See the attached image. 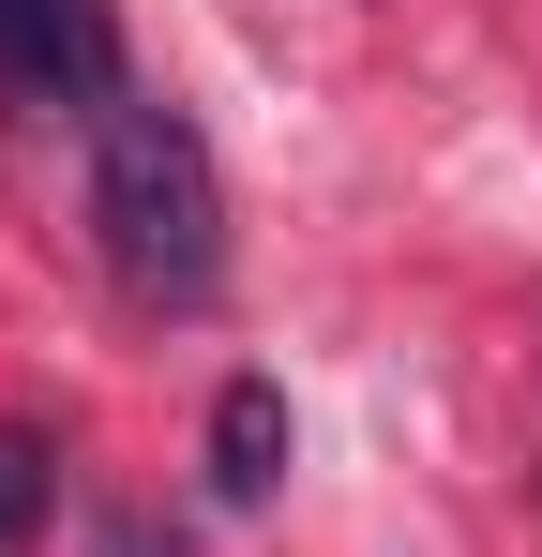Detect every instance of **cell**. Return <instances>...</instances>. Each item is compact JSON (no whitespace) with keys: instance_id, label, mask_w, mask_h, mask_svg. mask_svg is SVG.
I'll use <instances>...</instances> for the list:
<instances>
[{"instance_id":"6da1fadb","label":"cell","mask_w":542,"mask_h":557,"mask_svg":"<svg viewBox=\"0 0 542 557\" xmlns=\"http://www.w3.org/2000/svg\"><path fill=\"white\" fill-rule=\"evenodd\" d=\"M90 226H106V257L136 301H211L226 272V182H211V136L181 121V106L121 91L90 121Z\"/></svg>"},{"instance_id":"7a4b0ae2","label":"cell","mask_w":542,"mask_h":557,"mask_svg":"<svg viewBox=\"0 0 542 557\" xmlns=\"http://www.w3.org/2000/svg\"><path fill=\"white\" fill-rule=\"evenodd\" d=\"M0 106H121V15L106 0H0Z\"/></svg>"},{"instance_id":"3957f363","label":"cell","mask_w":542,"mask_h":557,"mask_svg":"<svg viewBox=\"0 0 542 557\" xmlns=\"http://www.w3.org/2000/svg\"><path fill=\"white\" fill-rule=\"evenodd\" d=\"M271 482H286V392L226 376L211 392V497H271Z\"/></svg>"},{"instance_id":"277c9868","label":"cell","mask_w":542,"mask_h":557,"mask_svg":"<svg viewBox=\"0 0 542 557\" xmlns=\"http://www.w3.org/2000/svg\"><path fill=\"white\" fill-rule=\"evenodd\" d=\"M46 528V437H0V543Z\"/></svg>"},{"instance_id":"5b68a950","label":"cell","mask_w":542,"mask_h":557,"mask_svg":"<svg viewBox=\"0 0 542 557\" xmlns=\"http://www.w3.org/2000/svg\"><path fill=\"white\" fill-rule=\"evenodd\" d=\"M90 557H181V543H167V528H106Z\"/></svg>"}]
</instances>
